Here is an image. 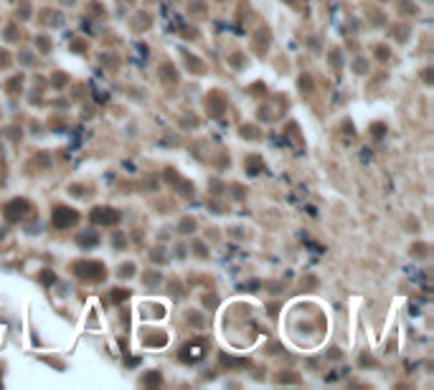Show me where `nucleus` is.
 I'll return each mask as SVG.
<instances>
[{
    "label": "nucleus",
    "instance_id": "f257e3e1",
    "mask_svg": "<svg viewBox=\"0 0 434 390\" xmlns=\"http://www.w3.org/2000/svg\"><path fill=\"white\" fill-rule=\"evenodd\" d=\"M74 271H76L79 276L89 279V281H102L104 274H107L99 261H76V263H74Z\"/></svg>",
    "mask_w": 434,
    "mask_h": 390
},
{
    "label": "nucleus",
    "instance_id": "f03ea898",
    "mask_svg": "<svg viewBox=\"0 0 434 390\" xmlns=\"http://www.w3.org/2000/svg\"><path fill=\"white\" fill-rule=\"evenodd\" d=\"M76 221H79V213L74 208H66V205H56L54 208V215H51L54 228H69Z\"/></svg>",
    "mask_w": 434,
    "mask_h": 390
},
{
    "label": "nucleus",
    "instance_id": "7ed1b4c3",
    "mask_svg": "<svg viewBox=\"0 0 434 390\" xmlns=\"http://www.w3.org/2000/svg\"><path fill=\"white\" fill-rule=\"evenodd\" d=\"M89 221H92L94 226H115V223L120 221V213H117L115 208H107V205H99V208H94V210H92V215H89Z\"/></svg>",
    "mask_w": 434,
    "mask_h": 390
},
{
    "label": "nucleus",
    "instance_id": "20e7f679",
    "mask_svg": "<svg viewBox=\"0 0 434 390\" xmlns=\"http://www.w3.org/2000/svg\"><path fill=\"white\" fill-rule=\"evenodd\" d=\"M203 355H206V342H203V339L186 342L183 350H180V360H183V362H198Z\"/></svg>",
    "mask_w": 434,
    "mask_h": 390
},
{
    "label": "nucleus",
    "instance_id": "39448f33",
    "mask_svg": "<svg viewBox=\"0 0 434 390\" xmlns=\"http://www.w3.org/2000/svg\"><path fill=\"white\" fill-rule=\"evenodd\" d=\"M28 210H31V203L23 200V198H15V200H10L5 205V218L8 221H20L23 215H28Z\"/></svg>",
    "mask_w": 434,
    "mask_h": 390
},
{
    "label": "nucleus",
    "instance_id": "423d86ee",
    "mask_svg": "<svg viewBox=\"0 0 434 390\" xmlns=\"http://www.w3.org/2000/svg\"><path fill=\"white\" fill-rule=\"evenodd\" d=\"M79 243H81V246H97V243H99V236H97V233H81V236H79Z\"/></svg>",
    "mask_w": 434,
    "mask_h": 390
},
{
    "label": "nucleus",
    "instance_id": "0eeeda50",
    "mask_svg": "<svg viewBox=\"0 0 434 390\" xmlns=\"http://www.w3.org/2000/svg\"><path fill=\"white\" fill-rule=\"evenodd\" d=\"M221 362H223V365H231V368H246V365H249L246 360H239V357H229V355H221Z\"/></svg>",
    "mask_w": 434,
    "mask_h": 390
},
{
    "label": "nucleus",
    "instance_id": "6e6552de",
    "mask_svg": "<svg viewBox=\"0 0 434 390\" xmlns=\"http://www.w3.org/2000/svg\"><path fill=\"white\" fill-rule=\"evenodd\" d=\"M246 165H249V167H246V173H249V175H257V173H259V157H254V160L249 157V160H246Z\"/></svg>",
    "mask_w": 434,
    "mask_h": 390
},
{
    "label": "nucleus",
    "instance_id": "1a4fd4ad",
    "mask_svg": "<svg viewBox=\"0 0 434 390\" xmlns=\"http://www.w3.org/2000/svg\"><path fill=\"white\" fill-rule=\"evenodd\" d=\"M132 274H135V266H132V263H122V266H120V276H122V279H125V276H132Z\"/></svg>",
    "mask_w": 434,
    "mask_h": 390
},
{
    "label": "nucleus",
    "instance_id": "9d476101",
    "mask_svg": "<svg viewBox=\"0 0 434 390\" xmlns=\"http://www.w3.org/2000/svg\"><path fill=\"white\" fill-rule=\"evenodd\" d=\"M193 228H196V223H193V221H191V218H186V221H183V223H180V231H183V233H191V231H193Z\"/></svg>",
    "mask_w": 434,
    "mask_h": 390
},
{
    "label": "nucleus",
    "instance_id": "9b49d317",
    "mask_svg": "<svg viewBox=\"0 0 434 390\" xmlns=\"http://www.w3.org/2000/svg\"><path fill=\"white\" fill-rule=\"evenodd\" d=\"M371 134H376V137H383V134H386V127L378 122V125H373V127H371Z\"/></svg>",
    "mask_w": 434,
    "mask_h": 390
},
{
    "label": "nucleus",
    "instance_id": "f8f14e48",
    "mask_svg": "<svg viewBox=\"0 0 434 390\" xmlns=\"http://www.w3.org/2000/svg\"><path fill=\"white\" fill-rule=\"evenodd\" d=\"M125 297H127V291H115V294H112V299H115V302H122Z\"/></svg>",
    "mask_w": 434,
    "mask_h": 390
},
{
    "label": "nucleus",
    "instance_id": "ddd939ff",
    "mask_svg": "<svg viewBox=\"0 0 434 390\" xmlns=\"http://www.w3.org/2000/svg\"><path fill=\"white\" fill-rule=\"evenodd\" d=\"M0 64H3V66H8V64H10V56H8L5 51H0Z\"/></svg>",
    "mask_w": 434,
    "mask_h": 390
},
{
    "label": "nucleus",
    "instance_id": "4468645a",
    "mask_svg": "<svg viewBox=\"0 0 434 390\" xmlns=\"http://www.w3.org/2000/svg\"><path fill=\"white\" fill-rule=\"evenodd\" d=\"M145 281H147V284H157V274H147Z\"/></svg>",
    "mask_w": 434,
    "mask_h": 390
},
{
    "label": "nucleus",
    "instance_id": "2eb2a0df",
    "mask_svg": "<svg viewBox=\"0 0 434 390\" xmlns=\"http://www.w3.org/2000/svg\"><path fill=\"white\" fill-rule=\"evenodd\" d=\"M41 279H43V281H46V284H51V281H54V274H51V271H46V274H43V276H41Z\"/></svg>",
    "mask_w": 434,
    "mask_h": 390
}]
</instances>
